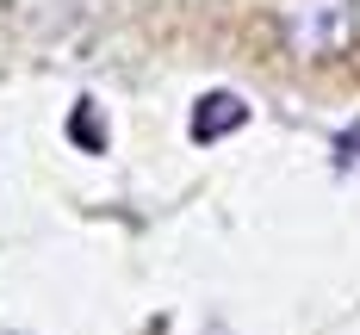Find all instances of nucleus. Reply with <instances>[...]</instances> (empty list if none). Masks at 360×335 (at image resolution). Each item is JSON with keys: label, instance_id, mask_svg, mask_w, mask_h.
Listing matches in <instances>:
<instances>
[{"label": "nucleus", "instance_id": "obj_1", "mask_svg": "<svg viewBox=\"0 0 360 335\" xmlns=\"http://www.w3.org/2000/svg\"><path fill=\"white\" fill-rule=\"evenodd\" d=\"M243 124H249V100L217 87V93H205V100L193 106V124H186V131H193V143H217V137H230V131H243Z\"/></svg>", "mask_w": 360, "mask_h": 335}, {"label": "nucleus", "instance_id": "obj_2", "mask_svg": "<svg viewBox=\"0 0 360 335\" xmlns=\"http://www.w3.org/2000/svg\"><path fill=\"white\" fill-rule=\"evenodd\" d=\"M69 143H81L87 155H106V118H100V100H75L69 112Z\"/></svg>", "mask_w": 360, "mask_h": 335}]
</instances>
